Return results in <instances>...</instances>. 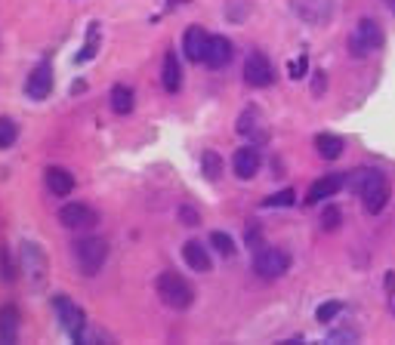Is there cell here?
Returning a JSON list of instances; mask_svg holds the SVG:
<instances>
[{"label": "cell", "instance_id": "obj_1", "mask_svg": "<svg viewBox=\"0 0 395 345\" xmlns=\"http://www.w3.org/2000/svg\"><path fill=\"white\" fill-rule=\"evenodd\" d=\"M346 185L361 197L368 216H380L389 203V194H392L386 172L376 170V166H358V170H352L349 176H346Z\"/></svg>", "mask_w": 395, "mask_h": 345}, {"label": "cell", "instance_id": "obj_2", "mask_svg": "<svg viewBox=\"0 0 395 345\" xmlns=\"http://www.w3.org/2000/svg\"><path fill=\"white\" fill-rule=\"evenodd\" d=\"M154 293H158V299L164 302L167 308H173V311H185V308L195 302L191 283L185 281L182 274H176V271H160L158 281H154Z\"/></svg>", "mask_w": 395, "mask_h": 345}, {"label": "cell", "instance_id": "obj_3", "mask_svg": "<svg viewBox=\"0 0 395 345\" xmlns=\"http://www.w3.org/2000/svg\"><path fill=\"white\" fill-rule=\"evenodd\" d=\"M383 43H386V31H383V25L370 16L358 18L355 28L349 31V55H355V59L374 55L376 49H383Z\"/></svg>", "mask_w": 395, "mask_h": 345}, {"label": "cell", "instance_id": "obj_4", "mask_svg": "<svg viewBox=\"0 0 395 345\" xmlns=\"http://www.w3.org/2000/svg\"><path fill=\"white\" fill-rule=\"evenodd\" d=\"M19 268L28 277V287L34 293H43L49 281V262L47 253L37 246V240H22V250H19Z\"/></svg>", "mask_w": 395, "mask_h": 345}, {"label": "cell", "instance_id": "obj_5", "mask_svg": "<svg viewBox=\"0 0 395 345\" xmlns=\"http://www.w3.org/2000/svg\"><path fill=\"white\" fill-rule=\"evenodd\" d=\"M74 265L84 277H93L108 262V240L105 238H80L74 240Z\"/></svg>", "mask_w": 395, "mask_h": 345}, {"label": "cell", "instance_id": "obj_6", "mask_svg": "<svg viewBox=\"0 0 395 345\" xmlns=\"http://www.w3.org/2000/svg\"><path fill=\"white\" fill-rule=\"evenodd\" d=\"M56 308V318H59V327L71 336V342H84L86 339V318H84V308L77 302H71L68 296H56L53 299Z\"/></svg>", "mask_w": 395, "mask_h": 345}, {"label": "cell", "instance_id": "obj_7", "mask_svg": "<svg viewBox=\"0 0 395 345\" xmlns=\"http://www.w3.org/2000/svg\"><path fill=\"white\" fill-rule=\"evenodd\" d=\"M290 268V256L278 246H259L256 256H253V271L263 281H275V277H284Z\"/></svg>", "mask_w": 395, "mask_h": 345}, {"label": "cell", "instance_id": "obj_8", "mask_svg": "<svg viewBox=\"0 0 395 345\" xmlns=\"http://www.w3.org/2000/svg\"><path fill=\"white\" fill-rule=\"evenodd\" d=\"M290 10H294V16L300 18V22L318 28V25H327L333 18L337 3H333V0H290Z\"/></svg>", "mask_w": 395, "mask_h": 345}, {"label": "cell", "instance_id": "obj_9", "mask_svg": "<svg viewBox=\"0 0 395 345\" xmlns=\"http://www.w3.org/2000/svg\"><path fill=\"white\" fill-rule=\"evenodd\" d=\"M244 80L250 86H256V90H265V86L275 84V65L269 62V55L253 49L244 62Z\"/></svg>", "mask_w": 395, "mask_h": 345}, {"label": "cell", "instance_id": "obj_10", "mask_svg": "<svg viewBox=\"0 0 395 345\" xmlns=\"http://www.w3.org/2000/svg\"><path fill=\"white\" fill-rule=\"evenodd\" d=\"M59 222L68 231H90L99 222V213L93 207H86V203H65L59 209Z\"/></svg>", "mask_w": 395, "mask_h": 345}, {"label": "cell", "instance_id": "obj_11", "mask_svg": "<svg viewBox=\"0 0 395 345\" xmlns=\"http://www.w3.org/2000/svg\"><path fill=\"white\" fill-rule=\"evenodd\" d=\"M49 92H53V68H49V62H37L34 71H28V80H25V96L40 102Z\"/></svg>", "mask_w": 395, "mask_h": 345}, {"label": "cell", "instance_id": "obj_12", "mask_svg": "<svg viewBox=\"0 0 395 345\" xmlns=\"http://www.w3.org/2000/svg\"><path fill=\"white\" fill-rule=\"evenodd\" d=\"M259 166H263V154H259L256 145H241L232 154V170L238 179H253Z\"/></svg>", "mask_w": 395, "mask_h": 345}, {"label": "cell", "instance_id": "obj_13", "mask_svg": "<svg viewBox=\"0 0 395 345\" xmlns=\"http://www.w3.org/2000/svg\"><path fill=\"white\" fill-rule=\"evenodd\" d=\"M235 55V47L226 34H210L207 40V53H204V65L207 68H226Z\"/></svg>", "mask_w": 395, "mask_h": 345}, {"label": "cell", "instance_id": "obj_14", "mask_svg": "<svg viewBox=\"0 0 395 345\" xmlns=\"http://www.w3.org/2000/svg\"><path fill=\"white\" fill-rule=\"evenodd\" d=\"M343 185H346V176H339V172H327V176L315 179V182L309 185V191H306V203L312 207V203L327 201V197H333L339 188H343Z\"/></svg>", "mask_w": 395, "mask_h": 345}, {"label": "cell", "instance_id": "obj_15", "mask_svg": "<svg viewBox=\"0 0 395 345\" xmlns=\"http://www.w3.org/2000/svg\"><path fill=\"white\" fill-rule=\"evenodd\" d=\"M207 40H210V34L201 28V25H191V28H185V34H182V53H185V59H189V62H204Z\"/></svg>", "mask_w": 395, "mask_h": 345}, {"label": "cell", "instance_id": "obj_16", "mask_svg": "<svg viewBox=\"0 0 395 345\" xmlns=\"http://www.w3.org/2000/svg\"><path fill=\"white\" fill-rule=\"evenodd\" d=\"M182 259L191 271H201V274H207V271L213 268V259H210V253H207V244H201V240H185Z\"/></svg>", "mask_w": 395, "mask_h": 345}, {"label": "cell", "instance_id": "obj_17", "mask_svg": "<svg viewBox=\"0 0 395 345\" xmlns=\"http://www.w3.org/2000/svg\"><path fill=\"white\" fill-rule=\"evenodd\" d=\"M47 188L53 197H68L74 191V176L65 170V166H47Z\"/></svg>", "mask_w": 395, "mask_h": 345}, {"label": "cell", "instance_id": "obj_18", "mask_svg": "<svg viewBox=\"0 0 395 345\" xmlns=\"http://www.w3.org/2000/svg\"><path fill=\"white\" fill-rule=\"evenodd\" d=\"M160 84H164L167 92H179L182 90V65H179L176 53H167L164 55V71H160Z\"/></svg>", "mask_w": 395, "mask_h": 345}, {"label": "cell", "instance_id": "obj_19", "mask_svg": "<svg viewBox=\"0 0 395 345\" xmlns=\"http://www.w3.org/2000/svg\"><path fill=\"white\" fill-rule=\"evenodd\" d=\"M108 102H111V111L123 117V114H130V111L136 108V92L130 90L127 84H115L111 92H108Z\"/></svg>", "mask_w": 395, "mask_h": 345}, {"label": "cell", "instance_id": "obj_20", "mask_svg": "<svg viewBox=\"0 0 395 345\" xmlns=\"http://www.w3.org/2000/svg\"><path fill=\"white\" fill-rule=\"evenodd\" d=\"M19 339V308L3 305L0 308V342H16Z\"/></svg>", "mask_w": 395, "mask_h": 345}, {"label": "cell", "instance_id": "obj_21", "mask_svg": "<svg viewBox=\"0 0 395 345\" xmlns=\"http://www.w3.org/2000/svg\"><path fill=\"white\" fill-rule=\"evenodd\" d=\"M99 47H102V28H99V22H90V28H86L84 49H80V53L74 55V62H77V65H84V62H90L93 55L99 53Z\"/></svg>", "mask_w": 395, "mask_h": 345}, {"label": "cell", "instance_id": "obj_22", "mask_svg": "<svg viewBox=\"0 0 395 345\" xmlns=\"http://www.w3.org/2000/svg\"><path fill=\"white\" fill-rule=\"evenodd\" d=\"M315 148H318V154L324 160H337L343 154V139L333 133H318L315 136Z\"/></svg>", "mask_w": 395, "mask_h": 345}, {"label": "cell", "instance_id": "obj_23", "mask_svg": "<svg viewBox=\"0 0 395 345\" xmlns=\"http://www.w3.org/2000/svg\"><path fill=\"white\" fill-rule=\"evenodd\" d=\"M222 157L216 151H204L201 154V172H204V179H210V182H216V179L222 176Z\"/></svg>", "mask_w": 395, "mask_h": 345}, {"label": "cell", "instance_id": "obj_24", "mask_svg": "<svg viewBox=\"0 0 395 345\" xmlns=\"http://www.w3.org/2000/svg\"><path fill=\"white\" fill-rule=\"evenodd\" d=\"M210 244H213V250L219 253V256H226V259L235 256V240L228 238L226 231H210Z\"/></svg>", "mask_w": 395, "mask_h": 345}, {"label": "cell", "instance_id": "obj_25", "mask_svg": "<svg viewBox=\"0 0 395 345\" xmlns=\"http://www.w3.org/2000/svg\"><path fill=\"white\" fill-rule=\"evenodd\" d=\"M19 139V127L10 120V117H0V151L3 148H12Z\"/></svg>", "mask_w": 395, "mask_h": 345}, {"label": "cell", "instance_id": "obj_26", "mask_svg": "<svg viewBox=\"0 0 395 345\" xmlns=\"http://www.w3.org/2000/svg\"><path fill=\"white\" fill-rule=\"evenodd\" d=\"M339 222H343V209L327 203V207L321 209V228H324V231H337Z\"/></svg>", "mask_w": 395, "mask_h": 345}, {"label": "cell", "instance_id": "obj_27", "mask_svg": "<svg viewBox=\"0 0 395 345\" xmlns=\"http://www.w3.org/2000/svg\"><path fill=\"white\" fill-rule=\"evenodd\" d=\"M343 302H337V299H331V302H324V305H318V311H315V318L321 320V324H331L333 318H337L339 311H343Z\"/></svg>", "mask_w": 395, "mask_h": 345}, {"label": "cell", "instance_id": "obj_28", "mask_svg": "<svg viewBox=\"0 0 395 345\" xmlns=\"http://www.w3.org/2000/svg\"><path fill=\"white\" fill-rule=\"evenodd\" d=\"M0 281H6V283L16 281V265H12V259H10V253H6L3 244H0Z\"/></svg>", "mask_w": 395, "mask_h": 345}, {"label": "cell", "instance_id": "obj_29", "mask_svg": "<svg viewBox=\"0 0 395 345\" xmlns=\"http://www.w3.org/2000/svg\"><path fill=\"white\" fill-rule=\"evenodd\" d=\"M294 201H296V191L294 188H284V191H278V194L265 197L263 207H290Z\"/></svg>", "mask_w": 395, "mask_h": 345}, {"label": "cell", "instance_id": "obj_30", "mask_svg": "<svg viewBox=\"0 0 395 345\" xmlns=\"http://www.w3.org/2000/svg\"><path fill=\"white\" fill-rule=\"evenodd\" d=\"M176 213H179V219H182V225H198V222H201V213H198L195 207H189V203H182Z\"/></svg>", "mask_w": 395, "mask_h": 345}, {"label": "cell", "instance_id": "obj_31", "mask_svg": "<svg viewBox=\"0 0 395 345\" xmlns=\"http://www.w3.org/2000/svg\"><path fill=\"white\" fill-rule=\"evenodd\" d=\"M253 127H256V111L253 108H247L244 114H241V120H238V133H253Z\"/></svg>", "mask_w": 395, "mask_h": 345}, {"label": "cell", "instance_id": "obj_32", "mask_svg": "<svg viewBox=\"0 0 395 345\" xmlns=\"http://www.w3.org/2000/svg\"><path fill=\"white\" fill-rule=\"evenodd\" d=\"M306 74H309V59H306V55H300V59L290 62V77H294V80L306 77Z\"/></svg>", "mask_w": 395, "mask_h": 345}, {"label": "cell", "instance_id": "obj_33", "mask_svg": "<svg viewBox=\"0 0 395 345\" xmlns=\"http://www.w3.org/2000/svg\"><path fill=\"white\" fill-rule=\"evenodd\" d=\"M355 339H358V333L346 327V330H333L331 336H327V342H355Z\"/></svg>", "mask_w": 395, "mask_h": 345}, {"label": "cell", "instance_id": "obj_34", "mask_svg": "<svg viewBox=\"0 0 395 345\" xmlns=\"http://www.w3.org/2000/svg\"><path fill=\"white\" fill-rule=\"evenodd\" d=\"M247 246H253V250H259V244H263V231H259V225H250L247 228Z\"/></svg>", "mask_w": 395, "mask_h": 345}, {"label": "cell", "instance_id": "obj_35", "mask_svg": "<svg viewBox=\"0 0 395 345\" xmlns=\"http://www.w3.org/2000/svg\"><path fill=\"white\" fill-rule=\"evenodd\" d=\"M324 86H327V80H324V74L318 71V74H315V86H312V90H315V96H318V92L324 90Z\"/></svg>", "mask_w": 395, "mask_h": 345}, {"label": "cell", "instance_id": "obj_36", "mask_svg": "<svg viewBox=\"0 0 395 345\" xmlns=\"http://www.w3.org/2000/svg\"><path fill=\"white\" fill-rule=\"evenodd\" d=\"M386 6H389V10H392V12H395V0H386Z\"/></svg>", "mask_w": 395, "mask_h": 345}]
</instances>
